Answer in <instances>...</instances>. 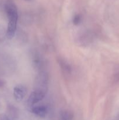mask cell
<instances>
[{"label": "cell", "instance_id": "6da1fadb", "mask_svg": "<svg viewBox=\"0 0 119 120\" xmlns=\"http://www.w3.org/2000/svg\"><path fill=\"white\" fill-rule=\"evenodd\" d=\"M5 9L8 19L7 37L9 39H11L15 36L16 33L18 19V9L15 4L11 1H8L5 4Z\"/></svg>", "mask_w": 119, "mask_h": 120}, {"label": "cell", "instance_id": "7a4b0ae2", "mask_svg": "<svg viewBox=\"0 0 119 120\" xmlns=\"http://www.w3.org/2000/svg\"><path fill=\"white\" fill-rule=\"evenodd\" d=\"M47 91L42 89H35L30 93L28 100V103L29 105H33L42 101L45 97Z\"/></svg>", "mask_w": 119, "mask_h": 120}, {"label": "cell", "instance_id": "3957f363", "mask_svg": "<svg viewBox=\"0 0 119 120\" xmlns=\"http://www.w3.org/2000/svg\"><path fill=\"white\" fill-rule=\"evenodd\" d=\"M48 76L45 72H41L38 74L36 78L35 89H42V90L47 91Z\"/></svg>", "mask_w": 119, "mask_h": 120}, {"label": "cell", "instance_id": "277c9868", "mask_svg": "<svg viewBox=\"0 0 119 120\" xmlns=\"http://www.w3.org/2000/svg\"><path fill=\"white\" fill-rule=\"evenodd\" d=\"M27 93L26 87L22 84L16 85L14 89V96L18 102H20L24 98Z\"/></svg>", "mask_w": 119, "mask_h": 120}, {"label": "cell", "instance_id": "5b68a950", "mask_svg": "<svg viewBox=\"0 0 119 120\" xmlns=\"http://www.w3.org/2000/svg\"><path fill=\"white\" fill-rule=\"evenodd\" d=\"M32 112L38 117L44 118L47 113V109L44 105H37L32 108Z\"/></svg>", "mask_w": 119, "mask_h": 120}, {"label": "cell", "instance_id": "8992f818", "mask_svg": "<svg viewBox=\"0 0 119 120\" xmlns=\"http://www.w3.org/2000/svg\"><path fill=\"white\" fill-rule=\"evenodd\" d=\"M60 66L61 67V69L63 70L64 73L66 75H70L71 73V68L68 63L64 60H60Z\"/></svg>", "mask_w": 119, "mask_h": 120}, {"label": "cell", "instance_id": "52a82bcc", "mask_svg": "<svg viewBox=\"0 0 119 120\" xmlns=\"http://www.w3.org/2000/svg\"><path fill=\"white\" fill-rule=\"evenodd\" d=\"M73 23L75 25H78L81 21V17L79 15H75L73 18Z\"/></svg>", "mask_w": 119, "mask_h": 120}, {"label": "cell", "instance_id": "ba28073f", "mask_svg": "<svg viewBox=\"0 0 119 120\" xmlns=\"http://www.w3.org/2000/svg\"><path fill=\"white\" fill-rule=\"evenodd\" d=\"M0 120H9V119L5 114H2L0 115Z\"/></svg>", "mask_w": 119, "mask_h": 120}, {"label": "cell", "instance_id": "9c48e42d", "mask_svg": "<svg viewBox=\"0 0 119 120\" xmlns=\"http://www.w3.org/2000/svg\"><path fill=\"white\" fill-rule=\"evenodd\" d=\"M116 75H117V78L119 79V71H118L117 73H116Z\"/></svg>", "mask_w": 119, "mask_h": 120}, {"label": "cell", "instance_id": "30bf717a", "mask_svg": "<svg viewBox=\"0 0 119 120\" xmlns=\"http://www.w3.org/2000/svg\"><path fill=\"white\" fill-rule=\"evenodd\" d=\"M25 1H31V0H25Z\"/></svg>", "mask_w": 119, "mask_h": 120}]
</instances>
